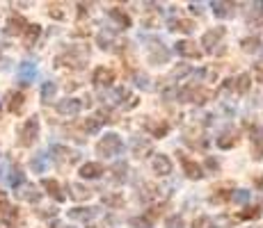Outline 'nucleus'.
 I'll use <instances>...</instances> for the list:
<instances>
[{
  "instance_id": "f257e3e1",
  "label": "nucleus",
  "mask_w": 263,
  "mask_h": 228,
  "mask_svg": "<svg viewBox=\"0 0 263 228\" xmlns=\"http://www.w3.org/2000/svg\"><path fill=\"white\" fill-rule=\"evenodd\" d=\"M87 48H71L67 53L58 55L55 59V67L58 69H83L85 62H87Z\"/></svg>"
},
{
  "instance_id": "f03ea898",
  "label": "nucleus",
  "mask_w": 263,
  "mask_h": 228,
  "mask_svg": "<svg viewBox=\"0 0 263 228\" xmlns=\"http://www.w3.org/2000/svg\"><path fill=\"white\" fill-rule=\"evenodd\" d=\"M96 151H99V155H103V158H115V155H119V151H121V137L115 135V133L103 135L101 141L96 144Z\"/></svg>"
},
{
  "instance_id": "7ed1b4c3",
  "label": "nucleus",
  "mask_w": 263,
  "mask_h": 228,
  "mask_svg": "<svg viewBox=\"0 0 263 228\" xmlns=\"http://www.w3.org/2000/svg\"><path fill=\"white\" fill-rule=\"evenodd\" d=\"M39 137V119L37 116H30L28 121L23 123L21 133H18V144L21 146H32Z\"/></svg>"
},
{
  "instance_id": "20e7f679",
  "label": "nucleus",
  "mask_w": 263,
  "mask_h": 228,
  "mask_svg": "<svg viewBox=\"0 0 263 228\" xmlns=\"http://www.w3.org/2000/svg\"><path fill=\"white\" fill-rule=\"evenodd\" d=\"M211 96H213V91L206 89V87H188L181 91V100H190V103H206V100H211Z\"/></svg>"
},
{
  "instance_id": "39448f33",
  "label": "nucleus",
  "mask_w": 263,
  "mask_h": 228,
  "mask_svg": "<svg viewBox=\"0 0 263 228\" xmlns=\"http://www.w3.org/2000/svg\"><path fill=\"white\" fill-rule=\"evenodd\" d=\"M179 155V160H181V164H183V171H185V176L192 180H199V178H204V171H201V167L197 164L195 160H190L185 153H176Z\"/></svg>"
},
{
  "instance_id": "423d86ee",
  "label": "nucleus",
  "mask_w": 263,
  "mask_h": 228,
  "mask_svg": "<svg viewBox=\"0 0 263 228\" xmlns=\"http://www.w3.org/2000/svg\"><path fill=\"white\" fill-rule=\"evenodd\" d=\"M25 28H28V21L23 16H18V14H14V16H9L7 25H5V34L7 37H18V34L25 32Z\"/></svg>"
},
{
  "instance_id": "0eeeda50",
  "label": "nucleus",
  "mask_w": 263,
  "mask_h": 228,
  "mask_svg": "<svg viewBox=\"0 0 263 228\" xmlns=\"http://www.w3.org/2000/svg\"><path fill=\"white\" fill-rule=\"evenodd\" d=\"M92 82L96 87H110V85L115 82V71L108 69V67H99L92 75Z\"/></svg>"
},
{
  "instance_id": "6e6552de",
  "label": "nucleus",
  "mask_w": 263,
  "mask_h": 228,
  "mask_svg": "<svg viewBox=\"0 0 263 228\" xmlns=\"http://www.w3.org/2000/svg\"><path fill=\"white\" fill-rule=\"evenodd\" d=\"M80 110H83V100H78V98H64L58 103V112L64 116H76Z\"/></svg>"
},
{
  "instance_id": "1a4fd4ad",
  "label": "nucleus",
  "mask_w": 263,
  "mask_h": 228,
  "mask_svg": "<svg viewBox=\"0 0 263 228\" xmlns=\"http://www.w3.org/2000/svg\"><path fill=\"white\" fill-rule=\"evenodd\" d=\"M224 34H227L224 28H213V30H209V32L201 37V44L206 46V50H209V53H213V48L220 44V39L224 37Z\"/></svg>"
},
{
  "instance_id": "9d476101",
  "label": "nucleus",
  "mask_w": 263,
  "mask_h": 228,
  "mask_svg": "<svg viewBox=\"0 0 263 228\" xmlns=\"http://www.w3.org/2000/svg\"><path fill=\"white\" fill-rule=\"evenodd\" d=\"M23 105H25V96L23 91H9L7 94V110L12 114H21L23 112Z\"/></svg>"
},
{
  "instance_id": "9b49d317",
  "label": "nucleus",
  "mask_w": 263,
  "mask_h": 228,
  "mask_svg": "<svg viewBox=\"0 0 263 228\" xmlns=\"http://www.w3.org/2000/svg\"><path fill=\"white\" fill-rule=\"evenodd\" d=\"M23 224V217H21V210L18 208H7L3 212V226L7 228H18Z\"/></svg>"
},
{
  "instance_id": "f8f14e48",
  "label": "nucleus",
  "mask_w": 263,
  "mask_h": 228,
  "mask_svg": "<svg viewBox=\"0 0 263 228\" xmlns=\"http://www.w3.org/2000/svg\"><path fill=\"white\" fill-rule=\"evenodd\" d=\"M151 167H154V171L158 176H170L172 174V160L167 158V155H163V153L154 155V162H151Z\"/></svg>"
},
{
  "instance_id": "ddd939ff",
  "label": "nucleus",
  "mask_w": 263,
  "mask_h": 228,
  "mask_svg": "<svg viewBox=\"0 0 263 228\" xmlns=\"http://www.w3.org/2000/svg\"><path fill=\"white\" fill-rule=\"evenodd\" d=\"M176 53L183 55V57H201V50L195 46V42H188V39H183V42L176 44Z\"/></svg>"
},
{
  "instance_id": "4468645a",
  "label": "nucleus",
  "mask_w": 263,
  "mask_h": 228,
  "mask_svg": "<svg viewBox=\"0 0 263 228\" xmlns=\"http://www.w3.org/2000/svg\"><path fill=\"white\" fill-rule=\"evenodd\" d=\"M18 199L23 201H30V203H37L39 199H42V192H37V187L34 185H18Z\"/></svg>"
},
{
  "instance_id": "2eb2a0df",
  "label": "nucleus",
  "mask_w": 263,
  "mask_h": 228,
  "mask_svg": "<svg viewBox=\"0 0 263 228\" xmlns=\"http://www.w3.org/2000/svg\"><path fill=\"white\" fill-rule=\"evenodd\" d=\"M144 128L149 130L154 137H158V139L170 133V123H167V121H144Z\"/></svg>"
},
{
  "instance_id": "dca6fc26",
  "label": "nucleus",
  "mask_w": 263,
  "mask_h": 228,
  "mask_svg": "<svg viewBox=\"0 0 263 228\" xmlns=\"http://www.w3.org/2000/svg\"><path fill=\"white\" fill-rule=\"evenodd\" d=\"M42 187L48 192L50 196H53L55 201H60V203H62V201H64L62 187H60V182H58V180H53V178H44V180H42Z\"/></svg>"
},
{
  "instance_id": "f3484780",
  "label": "nucleus",
  "mask_w": 263,
  "mask_h": 228,
  "mask_svg": "<svg viewBox=\"0 0 263 228\" xmlns=\"http://www.w3.org/2000/svg\"><path fill=\"white\" fill-rule=\"evenodd\" d=\"M39 34H42V28H39L37 23L28 25V28H25V32H23V44H25V48H32V46L37 44Z\"/></svg>"
},
{
  "instance_id": "a211bd4d",
  "label": "nucleus",
  "mask_w": 263,
  "mask_h": 228,
  "mask_svg": "<svg viewBox=\"0 0 263 228\" xmlns=\"http://www.w3.org/2000/svg\"><path fill=\"white\" fill-rule=\"evenodd\" d=\"M101 174H103V164H99V162H85L80 167V176L83 178H99Z\"/></svg>"
},
{
  "instance_id": "6ab92c4d",
  "label": "nucleus",
  "mask_w": 263,
  "mask_h": 228,
  "mask_svg": "<svg viewBox=\"0 0 263 228\" xmlns=\"http://www.w3.org/2000/svg\"><path fill=\"white\" fill-rule=\"evenodd\" d=\"M53 153H55L53 158L58 160V164H64V162H76V158H78V155L71 153L67 146H53Z\"/></svg>"
},
{
  "instance_id": "aec40b11",
  "label": "nucleus",
  "mask_w": 263,
  "mask_h": 228,
  "mask_svg": "<svg viewBox=\"0 0 263 228\" xmlns=\"http://www.w3.org/2000/svg\"><path fill=\"white\" fill-rule=\"evenodd\" d=\"M110 18H112V21L117 23L121 30H128L130 28V16L124 12V9H117V7L110 9Z\"/></svg>"
},
{
  "instance_id": "412c9836",
  "label": "nucleus",
  "mask_w": 263,
  "mask_h": 228,
  "mask_svg": "<svg viewBox=\"0 0 263 228\" xmlns=\"http://www.w3.org/2000/svg\"><path fill=\"white\" fill-rule=\"evenodd\" d=\"M133 153H135V158H144L146 153H151V149H154V146H151V141H146V139H142V137H135L133 139Z\"/></svg>"
},
{
  "instance_id": "4be33fe9",
  "label": "nucleus",
  "mask_w": 263,
  "mask_h": 228,
  "mask_svg": "<svg viewBox=\"0 0 263 228\" xmlns=\"http://www.w3.org/2000/svg\"><path fill=\"white\" fill-rule=\"evenodd\" d=\"M94 215H96L94 208H73V210H69V217L76 221H89Z\"/></svg>"
},
{
  "instance_id": "5701e85b",
  "label": "nucleus",
  "mask_w": 263,
  "mask_h": 228,
  "mask_svg": "<svg viewBox=\"0 0 263 228\" xmlns=\"http://www.w3.org/2000/svg\"><path fill=\"white\" fill-rule=\"evenodd\" d=\"M250 139H252V144H254V158L261 160L263 158V130L254 128L252 130V135H250Z\"/></svg>"
},
{
  "instance_id": "b1692460",
  "label": "nucleus",
  "mask_w": 263,
  "mask_h": 228,
  "mask_svg": "<svg viewBox=\"0 0 263 228\" xmlns=\"http://www.w3.org/2000/svg\"><path fill=\"white\" fill-rule=\"evenodd\" d=\"M34 75H37V69H34V64H28L25 62L21 71H18V80H21V85H30L34 80Z\"/></svg>"
},
{
  "instance_id": "393cba45",
  "label": "nucleus",
  "mask_w": 263,
  "mask_h": 228,
  "mask_svg": "<svg viewBox=\"0 0 263 228\" xmlns=\"http://www.w3.org/2000/svg\"><path fill=\"white\" fill-rule=\"evenodd\" d=\"M167 57H170V53L163 48L160 44H154V48H151V53H149V59L151 62H158V64H163V62H167Z\"/></svg>"
},
{
  "instance_id": "a878e982",
  "label": "nucleus",
  "mask_w": 263,
  "mask_h": 228,
  "mask_svg": "<svg viewBox=\"0 0 263 228\" xmlns=\"http://www.w3.org/2000/svg\"><path fill=\"white\" fill-rule=\"evenodd\" d=\"M69 190H71V196L76 201H85V199H89V196H92V192H89L87 187L78 185V182H69Z\"/></svg>"
},
{
  "instance_id": "bb28decb",
  "label": "nucleus",
  "mask_w": 263,
  "mask_h": 228,
  "mask_svg": "<svg viewBox=\"0 0 263 228\" xmlns=\"http://www.w3.org/2000/svg\"><path fill=\"white\" fill-rule=\"evenodd\" d=\"M211 7H213L215 16H220V18H227V16H231V14H234V5H231V3H213Z\"/></svg>"
},
{
  "instance_id": "cd10ccee",
  "label": "nucleus",
  "mask_w": 263,
  "mask_h": 228,
  "mask_svg": "<svg viewBox=\"0 0 263 228\" xmlns=\"http://www.w3.org/2000/svg\"><path fill=\"white\" fill-rule=\"evenodd\" d=\"M172 30H179V32H192L195 30V21H188V18H176L172 21Z\"/></svg>"
},
{
  "instance_id": "c85d7f7f",
  "label": "nucleus",
  "mask_w": 263,
  "mask_h": 228,
  "mask_svg": "<svg viewBox=\"0 0 263 228\" xmlns=\"http://www.w3.org/2000/svg\"><path fill=\"white\" fill-rule=\"evenodd\" d=\"M238 144V137H236V133H224L222 137H217V146L220 149H231V146Z\"/></svg>"
},
{
  "instance_id": "c756f323",
  "label": "nucleus",
  "mask_w": 263,
  "mask_h": 228,
  "mask_svg": "<svg viewBox=\"0 0 263 228\" xmlns=\"http://www.w3.org/2000/svg\"><path fill=\"white\" fill-rule=\"evenodd\" d=\"M234 82H236L234 87L238 89V94H247V91H250V73H240Z\"/></svg>"
},
{
  "instance_id": "7c9ffc66",
  "label": "nucleus",
  "mask_w": 263,
  "mask_h": 228,
  "mask_svg": "<svg viewBox=\"0 0 263 228\" xmlns=\"http://www.w3.org/2000/svg\"><path fill=\"white\" fill-rule=\"evenodd\" d=\"M126 171H128V164L121 162V164H115L112 167V180L115 182H124L126 180Z\"/></svg>"
},
{
  "instance_id": "2f4dec72",
  "label": "nucleus",
  "mask_w": 263,
  "mask_h": 228,
  "mask_svg": "<svg viewBox=\"0 0 263 228\" xmlns=\"http://www.w3.org/2000/svg\"><path fill=\"white\" fill-rule=\"evenodd\" d=\"M83 130H85V133H99V130H101V119H96V116L85 119L83 121Z\"/></svg>"
},
{
  "instance_id": "473e14b6",
  "label": "nucleus",
  "mask_w": 263,
  "mask_h": 228,
  "mask_svg": "<svg viewBox=\"0 0 263 228\" xmlns=\"http://www.w3.org/2000/svg\"><path fill=\"white\" fill-rule=\"evenodd\" d=\"M55 91H58L55 82H44V87H42V100L44 103H48V100L55 98Z\"/></svg>"
},
{
  "instance_id": "72a5a7b5",
  "label": "nucleus",
  "mask_w": 263,
  "mask_h": 228,
  "mask_svg": "<svg viewBox=\"0 0 263 228\" xmlns=\"http://www.w3.org/2000/svg\"><path fill=\"white\" fill-rule=\"evenodd\" d=\"M259 217H261V208L259 205H247L245 208V210H242L240 212V219H259Z\"/></svg>"
},
{
  "instance_id": "f704fd0d",
  "label": "nucleus",
  "mask_w": 263,
  "mask_h": 228,
  "mask_svg": "<svg viewBox=\"0 0 263 228\" xmlns=\"http://www.w3.org/2000/svg\"><path fill=\"white\" fill-rule=\"evenodd\" d=\"M256 48H259V37L242 39V50H247V53H256Z\"/></svg>"
},
{
  "instance_id": "c9c22d12",
  "label": "nucleus",
  "mask_w": 263,
  "mask_h": 228,
  "mask_svg": "<svg viewBox=\"0 0 263 228\" xmlns=\"http://www.w3.org/2000/svg\"><path fill=\"white\" fill-rule=\"evenodd\" d=\"M103 203L112 205V208H121L124 205V199H121V194H110V196H103Z\"/></svg>"
},
{
  "instance_id": "e433bc0d",
  "label": "nucleus",
  "mask_w": 263,
  "mask_h": 228,
  "mask_svg": "<svg viewBox=\"0 0 263 228\" xmlns=\"http://www.w3.org/2000/svg\"><path fill=\"white\" fill-rule=\"evenodd\" d=\"M30 167H32V169L37 171V174H42V171L46 169V160H44V155H37V158H32Z\"/></svg>"
},
{
  "instance_id": "4c0bfd02",
  "label": "nucleus",
  "mask_w": 263,
  "mask_h": 228,
  "mask_svg": "<svg viewBox=\"0 0 263 228\" xmlns=\"http://www.w3.org/2000/svg\"><path fill=\"white\" fill-rule=\"evenodd\" d=\"M130 226H135V228H151L154 224H151L146 217H133V219H130Z\"/></svg>"
},
{
  "instance_id": "58836bf2",
  "label": "nucleus",
  "mask_w": 263,
  "mask_h": 228,
  "mask_svg": "<svg viewBox=\"0 0 263 228\" xmlns=\"http://www.w3.org/2000/svg\"><path fill=\"white\" fill-rule=\"evenodd\" d=\"M185 73H190V67H185V64H183V67H176V69L170 73V80H179V78H183Z\"/></svg>"
},
{
  "instance_id": "ea45409f",
  "label": "nucleus",
  "mask_w": 263,
  "mask_h": 228,
  "mask_svg": "<svg viewBox=\"0 0 263 228\" xmlns=\"http://www.w3.org/2000/svg\"><path fill=\"white\" fill-rule=\"evenodd\" d=\"M222 201H231V192L220 190V194H213V196H211V203H222Z\"/></svg>"
},
{
  "instance_id": "a19ab883",
  "label": "nucleus",
  "mask_w": 263,
  "mask_h": 228,
  "mask_svg": "<svg viewBox=\"0 0 263 228\" xmlns=\"http://www.w3.org/2000/svg\"><path fill=\"white\" fill-rule=\"evenodd\" d=\"M192 228H213V219H211V217H199V219L192 224Z\"/></svg>"
},
{
  "instance_id": "79ce46f5",
  "label": "nucleus",
  "mask_w": 263,
  "mask_h": 228,
  "mask_svg": "<svg viewBox=\"0 0 263 228\" xmlns=\"http://www.w3.org/2000/svg\"><path fill=\"white\" fill-rule=\"evenodd\" d=\"M247 199H250V192H245V190H238L236 194H231V201H236V203H245Z\"/></svg>"
},
{
  "instance_id": "37998d69",
  "label": "nucleus",
  "mask_w": 263,
  "mask_h": 228,
  "mask_svg": "<svg viewBox=\"0 0 263 228\" xmlns=\"http://www.w3.org/2000/svg\"><path fill=\"white\" fill-rule=\"evenodd\" d=\"M110 39H112V34L110 32H101L99 34V46L101 48H110Z\"/></svg>"
},
{
  "instance_id": "c03bdc74",
  "label": "nucleus",
  "mask_w": 263,
  "mask_h": 228,
  "mask_svg": "<svg viewBox=\"0 0 263 228\" xmlns=\"http://www.w3.org/2000/svg\"><path fill=\"white\" fill-rule=\"evenodd\" d=\"M21 180H23V174H21L18 169H14V171H12V176H9V182H12L14 187H18V185H21Z\"/></svg>"
},
{
  "instance_id": "a18cd8bd",
  "label": "nucleus",
  "mask_w": 263,
  "mask_h": 228,
  "mask_svg": "<svg viewBox=\"0 0 263 228\" xmlns=\"http://www.w3.org/2000/svg\"><path fill=\"white\" fill-rule=\"evenodd\" d=\"M247 23L263 25V12H261V9H254V16H252V18H247Z\"/></svg>"
},
{
  "instance_id": "49530a36",
  "label": "nucleus",
  "mask_w": 263,
  "mask_h": 228,
  "mask_svg": "<svg viewBox=\"0 0 263 228\" xmlns=\"http://www.w3.org/2000/svg\"><path fill=\"white\" fill-rule=\"evenodd\" d=\"M167 228H183V219H181V217H170Z\"/></svg>"
},
{
  "instance_id": "de8ad7c7",
  "label": "nucleus",
  "mask_w": 263,
  "mask_h": 228,
  "mask_svg": "<svg viewBox=\"0 0 263 228\" xmlns=\"http://www.w3.org/2000/svg\"><path fill=\"white\" fill-rule=\"evenodd\" d=\"M9 208V199H7V194L5 192H0V215H3L5 210Z\"/></svg>"
},
{
  "instance_id": "09e8293b",
  "label": "nucleus",
  "mask_w": 263,
  "mask_h": 228,
  "mask_svg": "<svg viewBox=\"0 0 263 228\" xmlns=\"http://www.w3.org/2000/svg\"><path fill=\"white\" fill-rule=\"evenodd\" d=\"M254 75H256V80L263 85V67H254Z\"/></svg>"
},
{
  "instance_id": "8fccbe9b",
  "label": "nucleus",
  "mask_w": 263,
  "mask_h": 228,
  "mask_svg": "<svg viewBox=\"0 0 263 228\" xmlns=\"http://www.w3.org/2000/svg\"><path fill=\"white\" fill-rule=\"evenodd\" d=\"M256 187L263 192V176H261V178H256Z\"/></svg>"
},
{
  "instance_id": "3c124183",
  "label": "nucleus",
  "mask_w": 263,
  "mask_h": 228,
  "mask_svg": "<svg viewBox=\"0 0 263 228\" xmlns=\"http://www.w3.org/2000/svg\"><path fill=\"white\" fill-rule=\"evenodd\" d=\"M206 164H209L211 169H217V162H215V160H209V162H206Z\"/></svg>"
}]
</instances>
